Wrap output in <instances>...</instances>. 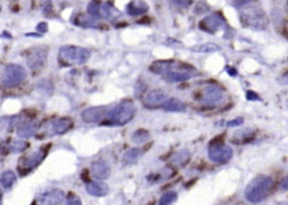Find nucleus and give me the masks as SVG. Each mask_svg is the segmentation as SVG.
Instances as JSON below:
<instances>
[{
	"label": "nucleus",
	"mask_w": 288,
	"mask_h": 205,
	"mask_svg": "<svg viewBox=\"0 0 288 205\" xmlns=\"http://www.w3.org/2000/svg\"><path fill=\"white\" fill-rule=\"evenodd\" d=\"M52 8H53L52 2L50 0H48V1H47V2L44 3V5H43V12L45 14L49 13L52 10Z\"/></svg>",
	"instance_id": "4c0bfd02"
},
{
	"label": "nucleus",
	"mask_w": 288,
	"mask_h": 205,
	"mask_svg": "<svg viewBox=\"0 0 288 205\" xmlns=\"http://www.w3.org/2000/svg\"><path fill=\"white\" fill-rule=\"evenodd\" d=\"M87 12L93 18H101V4L96 1H91L88 3Z\"/></svg>",
	"instance_id": "bb28decb"
},
{
	"label": "nucleus",
	"mask_w": 288,
	"mask_h": 205,
	"mask_svg": "<svg viewBox=\"0 0 288 205\" xmlns=\"http://www.w3.org/2000/svg\"><path fill=\"white\" fill-rule=\"evenodd\" d=\"M173 61L169 60H157L152 63L150 67V70L154 74L165 75L173 68Z\"/></svg>",
	"instance_id": "f3484780"
},
{
	"label": "nucleus",
	"mask_w": 288,
	"mask_h": 205,
	"mask_svg": "<svg viewBox=\"0 0 288 205\" xmlns=\"http://www.w3.org/2000/svg\"><path fill=\"white\" fill-rule=\"evenodd\" d=\"M243 122H244V120L242 118H238V119H234V120H232L230 122H228V127H230V128H233V127H237V126L242 125L243 124Z\"/></svg>",
	"instance_id": "f704fd0d"
},
{
	"label": "nucleus",
	"mask_w": 288,
	"mask_h": 205,
	"mask_svg": "<svg viewBox=\"0 0 288 205\" xmlns=\"http://www.w3.org/2000/svg\"><path fill=\"white\" fill-rule=\"evenodd\" d=\"M26 35H32V36H41V35H37V34H27Z\"/></svg>",
	"instance_id": "37998d69"
},
{
	"label": "nucleus",
	"mask_w": 288,
	"mask_h": 205,
	"mask_svg": "<svg viewBox=\"0 0 288 205\" xmlns=\"http://www.w3.org/2000/svg\"><path fill=\"white\" fill-rule=\"evenodd\" d=\"M72 122L71 120L66 119H59L54 120L49 126V131L52 132V135H62L71 128Z\"/></svg>",
	"instance_id": "dca6fc26"
},
{
	"label": "nucleus",
	"mask_w": 288,
	"mask_h": 205,
	"mask_svg": "<svg viewBox=\"0 0 288 205\" xmlns=\"http://www.w3.org/2000/svg\"><path fill=\"white\" fill-rule=\"evenodd\" d=\"M26 78V71L18 64H9L3 70L2 85L6 88H14L22 83Z\"/></svg>",
	"instance_id": "39448f33"
},
{
	"label": "nucleus",
	"mask_w": 288,
	"mask_h": 205,
	"mask_svg": "<svg viewBox=\"0 0 288 205\" xmlns=\"http://www.w3.org/2000/svg\"><path fill=\"white\" fill-rule=\"evenodd\" d=\"M112 7L108 3H104L101 5V18L103 19H110L112 18Z\"/></svg>",
	"instance_id": "c85d7f7f"
},
{
	"label": "nucleus",
	"mask_w": 288,
	"mask_h": 205,
	"mask_svg": "<svg viewBox=\"0 0 288 205\" xmlns=\"http://www.w3.org/2000/svg\"><path fill=\"white\" fill-rule=\"evenodd\" d=\"M87 192L95 197H104L108 193V185L102 181L90 182L87 185Z\"/></svg>",
	"instance_id": "2eb2a0df"
},
{
	"label": "nucleus",
	"mask_w": 288,
	"mask_h": 205,
	"mask_svg": "<svg viewBox=\"0 0 288 205\" xmlns=\"http://www.w3.org/2000/svg\"><path fill=\"white\" fill-rule=\"evenodd\" d=\"M247 98L249 100H256L258 99L259 97H258L256 94L253 92V91H249L248 94H247Z\"/></svg>",
	"instance_id": "ea45409f"
},
{
	"label": "nucleus",
	"mask_w": 288,
	"mask_h": 205,
	"mask_svg": "<svg viewBox=\"0 0 288 205\" xmlns=\"http://www.w3.org/2000/svg\"><path fill=\"white\" fill-rule=\"evenodd\" d=\"M209 158L217 163H225L230 160L234 155L233 149L223 144V143H216L210 146L209 149Z\"/></svg>",
	"instance_id": "423d86ee"
},
{
	"label": "nucleus",
	"mask_w": 288,
	"mask_h": 205,
	"mask_svg": "<svg viewBox=\"0 0 288 205\" xmlns=\"http://www.w3.org/2000/svg\"><path fill=\"white\" fill-rule=\"evenodd\" d=\"M28 147V144L25 141L18 140V141L14 142L13 144L10 145V151L13 153H19L21 151H24L26 148Z\"/></svg>",
	"instance_id": "c756f323"
},
{
	"label": "nucleus",
	"mask_w": 288,
	"mask_h": 205,
	"mask_svg": "<svg viewBox=\"0 0 288 205\" xmlns=\"http://www.w3.org/2000/svg\"><path fill=\"white\" fill-rule=\"evenodd\" d=\"M177 199H178V194L176 192L171 191V192H166L161 197L159 205H172L176 202Z\"/></svg>",
	"instance_id": "a878e982"
},
{
	"label": "nucleus",
	"mask_w": 288,
	"mask_h": 205,
	"mask_svg": "<svg viewBox=\"0 0 288 205\" xmlns=\"http://www.w3.org/2000/svg\"><path fill=\"white\" fill-rule=\"evenodd\" d=\"M280 188L282 191H288V175L286 176L284 179L282 180Z\"/></svg>",
	"instance_id": "58836bf2"
},
{
	"label": "nucleus",
	"mask_w": 288,
	"mask_h": 205,
	"mask_svg": "<svg viewBox=\"0 0 288 205\" xmlns=\"http://www.w3.org/2000/svg\"><path fill=\"white\" fill-rule=\"evenodd\" d=\"M106 108L102 106H96V107H90L86 109L82 112V119L84 122L87 123H95L103 120V118L106 114Z\"/></svg>",
	"instance_id": "1a4fd4ad"
},
{
	"label": "nucleus",
	"mask_w": 288,
	"mask_h": 205,
	"mask_svg": "<svg viewBox=\"0 0 288 205\" xmlns=\"http://www.w3.org/2000/svg\"><path fill=\"white\" fill-rule=\"evenodd\" d=\"M200 28L205 32L215 33L219 32L226 27V21L222 16L219 14H214L207 16L200 22Z\"/></svg>",
	"instance_id": "0eeeda50"
},
{
	"label": "nucleus",
	"mask_w": 288,
	"mask_h": 205,
	"mask_svg": "<svg viewBox=\"0 0 288 205\" xmlns=\"http://www.w3.org/2000/svg\"><path fill=\"white\" fill-rule=\"evenodd\" d=\"M64 199V192L61 190H52L42 195L40 200V205H61Z\"/></svg>",
	"instance_id": "f8f14e48"
},
{
	"label": "nucleus",
	"mask_w": 288,
	"mask_h": 205,
	"mask_svg": "<svg viewBox=\"0 0 288 205\" xmlns=\"http://www.w3.org/2000/svg\"><path fill=\"white\" fill-rule=\"evenodd\" d=\"M135 112L136 110L134 103L130 101H125L109 111L107 114V119L113 125H125L135 117Z\"/></svg>",
	"instance_id": "20e7f679"
},
{
	"label": "nucleus",
	"mask_w": 288,
	"mask_h": 205,
	"mask_svg": "<svg viewBox=\"0 0 288 205\" xmlns=\"http://www.w3.org/2000/svg\"><path fill=\"white\" fill-rule=\"evenodd\" d=\"M223 99V93L218 87H206L204 91L203 102L206 105H216Z\"/></svg>",
	"instance_id": "9d476101"
},
{
	"label": "nucleus",
	"mask_w": 288,
	"mask_h": 205,
	"mask_svg": "<svg viewBox=\"0 0 288 205\" xmlns=\"http://www.w3.org/2000/svg\"><path fill=\"white\" fill-rule=\"evenodd\" d=\"M274 182L267 176H259L252 180L244 191L245 199L252 204H258L268 197L272 189Z\"/></svg>",
	"instance_id": "f03ea898"
},
{
	"label": "nucleus",
	"mask_w": 288,
	"mask_h": 205,
	"mask_svg": "<svg viewBox=\"0 0 288 205\" xmlns=\"http://www.w3.org/2000/svg\"><path fill=\"white\" fill-rule=\"evenodd\" d=\"M1 185L5 190H9L14 186L16 182V174L11 171H6L1 175Z\"/></svg>",
	"instance_id": "5701e85b"
},
{
	"label": "nucleus",
	"mask_w": 288,
	"mask_h": 205,
	"mask_svg": "<svg viewBox=\"0 0 288 205\" xmlns=\"http://www.w3.org/2000/svg\"><path fill=\"white\" fill-rule=\"evenodd\" d=\"M66 205H82V203L78 196L71 194L66 200Z\"/></svg>",
	"instance_id": "473e14b6"
},
{
	"label": "nucleus",
	"mask_w": 288,
	"mask_h": 205,
	"mask_svg": "<svg viewBox=\"0 0 288 205\" xmlns=\"http://www.w3.org/2000/svg\"><path fill=\"white\" fill-rule=\"evenodd\" d=\"M239 16L243 26L249 29L265 31L269 26L268 16L259 5L247 3L241 7Z\"/></svg>",
	"instance_id": "f257e3e1"
},
{
	"label": "nucleus",
	"mask_w": 288,
	"mask_h": 205,
	"mask_svg": "<svg viewBox=\"0 0 288 205\" xmlns=\"http://www.w3.org/2000/svg\"><path fill=\"white\" fill-rule=\"evenodd\" d=\"M90 50L76 46H64L60 48L58 58L61 63L69 66L81 65L90 58Z\"/></svg>",
	"instance_id": "7ed1b4c3"
},
{
	"label": "nucleus",
	"mask_w": 288,
	"mask_h": 205,
	"mask_svg": "<svg viewBox=\"0 0 288 205\" xmlns=\"http://www.w3.org/2000/svg\"><path fill=\"white\" fill-rule=\"evenodd\" d=\"M48 58V51L44 48H37L30 51L26 63L32 69L36 70L44 65Z\"/></svg>",
	"instance_id": "6e6552de"
},
{
	"label": "nucleus",
	"mask_w": 288,
	"mask_h": 205,
	"mask_svg": "<svg viewBox=\"0 0 288 205\" xmlns=\"http://www.w3.org/2000/svg\"><path fill=\"white\" fill-rule=\"evenodd\" d=\"M189 159V152L186 150L181 151L173 158V163L178 164V165H182L186 162Z\"/></svg>",
	"instance_id": "cd10ccee"
},
{
	"label": "nucleus",
	"mask_w": 288,
	"mask_h": 205,
	"mask_svg": "<svg viewBox=\"0 0 288 205\" xmlns=\"http://www.w3.org/2000/svg\"><path fill=\"white\" fill-rule=\"evenodd\" d=\"M221 50V48L213 42H207L201 45L196 46L192 48V51L199 53H208V52H215V51Z\"/></svg>",
	"instance_id": "b1692460"
},
{
	"label": "nucleus",
	"mask_w": 288,
	"mask_h": 205,
	"mask_svg": "<svg viewBox=\"0 0 288 205\" xmlns=\"http://www.w3.org/2000/svg\"><path fill=\"white\" fill-rule=\"evenodd\" d=\"M167 100V94L162 90H151L144 98V105L148 107L162 106Z\"/></svg>",
	"instance_id": "9b49d317"
},
{
	"label": "nucleus",
	"mask_w": 288,
	"mask_h": 205,
	"mask_svg": "<svg viewBox=\"0 0 288 205\" xmlns=\"http://www.w3.org/2000/svg\"><path fill=\"white\" fill-rule=\"evenodd\" d=\"M162 107L167 112H182L185 110L184 103L177 98L166 100Z\"/></svg>",
	"instance_id": "6ab92c4d"
},
{
	"label": "nucleus",
	"mask_w": 288,
	"mask_h": 205,
	"mask_svg": "<svg viewBox=\"0 0 288 205\" xmlns=\"http://www.w3.org/2000/svg\"><path fill=\"white\" fill-rule=\"evenodd\" d=\"M90 171L93 176L100 180H105L110 176L111 169L104 161H95L90 166Z\"/></svg>",
	"instance_id": "4468645a"
},
{
	"label": "nucleus",
	"mask_w": 288,
	"mask_h": 205,
	"mask_svg": "<svg viewBox=\"0 0 288 205\" xmlns=\"http://www.w3.org/2000/svg\"><path fill=\"white\" fill-rule=\"evenodd\" d=\"M287 11H288V3H287Z\"/></svg>",
	"instance_id": "c03bdc74"
},
{
	"label": "nucleus",
	"mask_w": 288,
	"mask_h": 205,
	"mask_svg": "<svg viewBox=\"0 0 288 205\" xmlns=\"http://www.w3.org/2000/svg\"><path fill=\"white\" fill-rule=\"evenodd\" d=\"M145 90H146V85L143 82H138L135 87V95L137 96H143Z\"/></svg>",
	"instance_id": "72a5a7b5"
},
{
	"label": "nucleus",
	"mask_w": 288,
	"mask_h": 205,
	"mask_svg": "<svg viewBox=\"0 0 288 205\" xmlns=\"http://www.w3.org/2000/svg\"><path fill=\"white\" fill-rule=\"evenodd\" d=\"M48 24L45 22L40 23L38 26H37V27H36V30L40 33H45V32H48Z\"/></svg>",
	"instance_id": "e433bc0d"
},
{
	"label": "nucleus",
	"mask_w": 288,
	"mask_h": 205,
	"mask_svg": "<svg viewBox=\"0 0 288 205\" xmlns=\"http://www.w3.org/2000/svg\"><path fill=\"white\" fill-rule=\"evenodd\" d=\"M142 155V151L139 148H132L128 150L125 154L123 160L126 165H134L137 163L138 160Z\"/></svg>",
	"instance_id": "4be33fe9"
},
{
	"label": "nucleus",
	"mask_w": 288,
	"mask_h": 205,
	"mask_svg": "<svg viewBox=\"0 0 288 205\" xmlns=\"http://www.w3.org/2000/svg\"><path fill=\"white\" fill-rule=\"evenodd\" d=\"M277 205H288V201H282V202L279 203Z\"/></svg>",
	"instance_id": "79ce46f5"
},
{
	"label": "nucleus",
	"mask_w": 288,
	"mask_h": 205,
	"mask_svg": "<svg viewBox=\"0 0 288 205\" xmlns=\"http://www.w3.org/2000/svg\"><path fill=\"white\" fill-rule=\"evenodd\" d=\"M149 138H150L149 133L143 129L137 130L132 135V141L136 144H144L149 140Z\"/></svg>",
	"instance_id": "393cba45"
},
{
	"label": "nucleus",
	"mask_w": 288,
	"mask_h": 205,
	"mask_svg": "<svg viewBox=\"0 0 288 205\" xmlns=\"http://www.w3.org/2000/svg\"><path fill=\"white\" fill-rule=\"evenodd\" d=\"M282 80L285 81V84H288V74H286L285 76H283V78H282Z\"/></svg>",
	"instance_id": "a19ab883"
},
{
	"label": "nucleus",
	"mask_w": 288,
	"mask_h": 205,
	"mask_svg": "<svg viewBox=\"0 0 288 205\" xmlns=\"http://www.w3.org/2000/svg\"><path fill=\"white\" fill-rule=\"evenodd\" d=\"M149 10V7L144 2H131L127 6V12L128 15L133 16H141L146 13Z\"/></svg>",
	"instance_id": "aec40b11"
},
{
	"label": "nucleus",
	"mask_w": 288,
	"mask_h": 205,
	"mask_svg": "<svg viewBox=\"0 0 288 205\" xmlns=\"http://www.w3.org/2000/svg\"><path fill=\"white\" fill-rule=\"evenodd\" d=\"M165 80L171 83H178L189 80L191 78V74L187 72H179V71L171 70L167 74L164 75Z\"/></svg>",
	"instance_id": "412c9836"
},
{
	"label": "nucleus",
	"mask_w": 288,
	"mask_h": 205,
	"mask_svg": "<svg viewBox=\"0 0 288 205\" xmlns=\"http://www.w3.org/2000/svg\"><path fill=\"white\" fill-rule=\"evenodd\" d=\"M251 132H249V129L237 131L234 135V138L236 139H239V140H243V139H246V138L248 139L251 137Z\"/></svg>",
	"instance_id": "7c9ffc66"
},
{
	"label": "nucleus",
	"mask_w": 288,
	"mask_h": 205,
	"mask_svg": "<svg viewBox=\"0 0 288 205\" xmlns=\"http://www.w3.org/2000/svg\"><path fill=\"white\" fill-rule=\"evenodd\" d=\"M80 24L81 26H85V27H96V21L95 19H91V18H87V17H82L80 19Z\"/></svg>",
	"instance_id": "2f4dec72"
},
{
	"label": "nucleus",
	"mask_w": 288,
	"mask_h": 205,
	"mask_svg": "<svg viewBox=\"0 0 288 205\" xmlns=\"http://www.w3.org/2000/svg\"><path fill=\"white\" fill-rule=\"evenodd\" d=\"M173 2L182 8H187L189 5V0H173Z\"/></svg>",
	"instance_id": "c9c22d12"
},
{
	"label": "nucleus",
	"mask_w": 288,
	"mask_h": 205,
	"mask_svg": "<svg viewBox=\"0 0 288 205\" xmlns=\"http://www.w3.org/2000/svg\"><path fill=\"white\" fill-rule=\"evenodd\" d=\"M38 130L37 123L33 121H26L19 124L17 128L16 134L18 137L22 138H29L36 135Z\"/></svg>",
	"instance_id": "ddd939ff"
},
{
	"label": "nucleus",
	"mask_w": 288,
	"mask_h": 205,
	"mask_svg": "<svg viewBox=\"0 0 288 205\" xmlns=\"http://www.w3.org/2000/svg\"><path fill=\"white\" fill-rule=\"evenodd\" d=\"M44 157H45V154L42 151H36L35 153L30 154L29 156H27L26 159H24L22 165L26 168L32 169L36 166H38Z\"/></svg>",
	"instance_id": "a211bd4d"
}]
</instances>
